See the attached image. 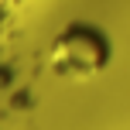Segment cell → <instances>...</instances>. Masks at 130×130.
<instances>
[{"label":"cell","mask_w":130,"mask_h":130,"mask_svg":"<svg viewBox=\"0 0 130 130\" xmlns=\"http://www.w3.org/2000/svg\"><path fill=\"white\" fill-rule=\"evenodd\" d=\"M110 62H113L110 31L86 17H75L65 27H58V34L48 45V69L69 82H89L103 75Z\"/></svg>","instance_id":"6da1fadb"}]
</instances>
